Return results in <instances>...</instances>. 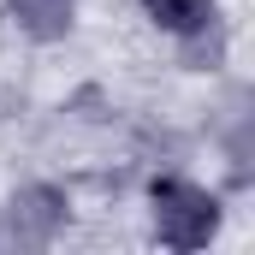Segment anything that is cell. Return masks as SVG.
Returning <instances> with one entry per match:
<instances>
[{"label": "cell", "mask_w": 255, "mask_h": 255, "mask_svg": "<svg viewBox=\"0 0 255 255\" xmlns=\"http://www.w3.org/2000/svg\"><path fill=\"white\" fill-rule=\"evenodd\" d=\"M18 6H24V18H30L36 30H54L65 12H71V0H18Z\"/></svg>", "instance_id": "1"}]
</instances>
